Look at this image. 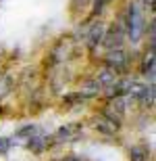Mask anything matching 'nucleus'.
<instances>
[{
	"instance_id": "f257e3e1",
	"label": "nucleus",
	"mask_w": 156,
	"mask_h": 161,
	"mask_svg": "<svg viewBox=\"0 0 156 161\" xmlns=\"http://www.w3.org/2000/svg\"><path fill=\"white\" fill-rule=\"evenodd\" d=\"M144 30H146L144 11H142L139 2H133V4H129V19H127V34H129L131 42H139Z\"/></svg>"
},
{
	"instance_id": "f03ea898",
	"label": "nucleus",
	"mask_w": 156,
	"mask_h": 161,
	"mask_svg": "<svg viewBox=\"0 0 156 161\" xmlns=\"http://www.w3.org/2000/svg\"><path fill=\"white\" fill-rule=\"evenodd\" d=\"M123 40H125V23L119 21V23H114L113 27H110L108 34H104V40L102 42L106 44L108 50H114V48H121Z\"/></svg>"
},
{
	"instance_id": "7ed1b4c3",
	"label": "nucleus",
	"mask_w": 156,
	"mask_h": 161,
	"mask_svg": "<svg viewBox=\"0 0 156 161\" xmlns=\"http://www.w3.org/2000/svg\"><path fill=\"white\" fill-rule=\"evenodd\" d=\"M129 63V57H127L125 50H121V48H114V50H108L106 54V67H110L113 71H123Z\"/></svg>"
},
{
	"instance_id": "20e7f679",
	"label": "nucleus",
	"mask_w": 156,
	"mask_h": 161,
	"mask_svg": "<svg viewBox=\"0 0 156 161\" xmlns=\"http://www.w3.org/2000/svg\"><path fill=\"white\" fill-rule=\"evenodd\" d=\"M79 134H81V125L79 124H69V125H63V128L56 132L54 140H56V142H71V140H77Z\"/></svg>"
},
{
	"instance_id": "39448f33",
	"label": "nucleus",
	"mask_w": 156,
	"mask_h": 161,
	"mask_svg": "<svg viewBox=\"0 0 156 161\" xmlns=\"http://www.w3.org/2000/svg\"><path fill=\"white\" fill-rule=\"evenodd\" d=\"M104 34H106L104 23H94V25H92V30H90V34H88V46L96 48L98 44L104 40Z\"/></svg>"
},
{
	"instance_id": "423d86ee",
	"label": "nucleus",
	"mask_w": 156,
	"mask_h": 161,
	"mask_svg": "<svg viewBox=\"0 0 156 161\" xmlns=\"http://www.w3.org/2000/svg\"><path fill=\"white\" fill-rule=\"evenodd\" d=\"M102 86L98 84V80H85L81 86H79V96L81 98H92V96L100 94Z\"/></svg>"
},
{
	"instance_id": "0eeeda50",
	"label": "nucleus",
	"mask_w": 156,
	"mask_h": 161,
	"mask_svg": "<svg viewBox=\"0 0 156 161\" xmlns=\"http://www.w3.org/2000/svg\"><path fill=\"white\" fill-rule=\"evenodd\" d=\"M96 80H98V84H100L102 88H110V86H113V84L119 80V73L113 71L110 67H104L102 71L98 73V78H96Z\"/></svg>"
},
{
	"instance_id": "6e6552de",
	"label": "nucleus",
	"mask_w": 156,
	"mask_h": 161,
	"mask_svg": "<svg viewBox=\"0 0 156 161\" xmlns=\"http://www.w3.org/2000/svg\"><path fill=\"white\" fill-rule=\"evenodd\" d=\"M96 128L100 132H102V134H114V132L119 130V124H114V121H110L108 119V117H98L96 119Z\"/></svg>"
},
{
	"instance_id": "1a4fd4ad",
	"label": "nucleus",
	"mask_w": 156,
	"mask_h": 161,
	"mask_svg": "<svg viewBox=\"0 0 156 161\" xmlns=\"http://www.w3.org/2000/svg\"><path fill=\"white\" fill-rule=\"evenodd\" d=\"M146 159H148L146 147H131L129 149V161H146Z\"/></svg>"
},
{
	"instance_id": "9d476101",
	"label": "nucleus",
	"mask_w": 156,
	"mask_h": 161,
	"mask_svg": "<svg viewBox=\"0 0 156 161\" xmlns=\"http://www.w3.org/2000/svg\"><path fill=\"white\" fill-rule=\"evenodd\" d=\"M139 103L144 105V107H154V84H150V86H146V92L142 94V98H139Z\"/></svg>"
},
{
	"instance_id": "9b49d317",
	"label": "nucleus",
	"mask_w": 156,
	"mask_h": 161,
	"mask_svg": "<svg viewBox=\"0 0 156 161\" xmlns=\"http://www.w3.org/2000/svg\"><path fill=\"white\" fill-rule=\"evenodd\" d=\"M44 144H46V138L44 136H29L27 138V147H29L31 151H42L44 149Z\"/></svg>"
},
{
	"instance_id": "f8f14e48",
	"label": "nucleus",
	"mask_w": 156,
	"mask_h": 161,
	"mask_svg": "<svg viewBox=\"0 0 156 161\" xmlns=\"http://www.w3.org/2000/svg\"><path fill=\"white\" fill-rule=\"evenodd\" d=\"M11 138H0V153H4L6 149H8V147H11Z\"/></svg>"
},
{
	"instance_id": "ddd939ff",
	"label": "nucleus",
	"mask_w": 156,
	"mask_h": 161,
	"mask_svg": "<svg viewBox=\"0 0 156 161\" xmlns=\"http://www.w3.org/2000/svg\"><path fill=\"white\" fill-rule=\"evenodd\" d=\"M67 161H83V159H81V157H69Z\"/></svg>"
}]
</instances>
